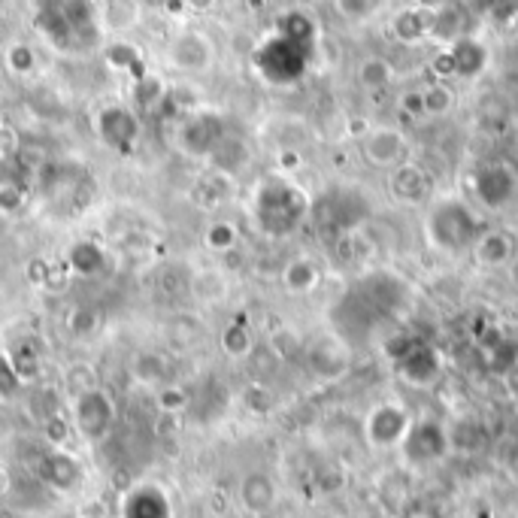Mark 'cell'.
<instances>
[{
	"mask_svg": "<svg viewBox=\"0 0 518 518\" xmlns=\"http://www.w3.org/2000/svg\"><path fill=\"white\" fill-rule=\"evenodd\" d=\"M485 228L482 216L458 194H440L425 203L422 231L428 246L440 255H470Z\"/></svg>",
	"mask_w": 518,
	"mask_h": 518,
	"instance_id": "1",
	"label": "cell"
},
{
	"mask_svg": "<svg viewBox=\"0 0 518 518\" xmlns=\"http://www.w3.org/2000/svg\"><path fill=\"white\" fill-rule=\"evenodd\" d=\"M255 222L258 228L279 240L294 234L306 219L309 210H313V197H309L300 185H294L285 176H270L261 182V188L255 191Z\"/></svg>",
	"mask_w": 518,
	"mask_h": 518,
	"instance_id": "2",
	"label": "cell"
},
{
	"mask_svg": "<svg viewBox=\"0 0 518 518\" xmlns=\"http://www.w3.org/2000/svg\"><path fill=\"white\" fill-rule=\"evenodd\" d=\"M309 219L316 222V228L322 234L343 240V237L361 231V225L370 219V200L355 185H334L319 200H313Z\"/></svg>",
	"mask_w": 518,
	"mask_h": 518,
	"instance_id": "3",
	"label": "cell"
},
{
	"mask_svg": "<svg viewBox=\"0 0 518 518\" xmlns=\"http://www.w3.org/2000/svg\"><path fill=\"white\" fill-rule=\"evenodd\" d=\"M67 416H70L73 434L82 443L97 446V443H103L113 434L116 419H119V409H116V400H113V394L107 388L94 385V388H85V391L70 397Z\"/></svg>",
	"mask_w": 518,
	"mask_h": 518,
	"instance_id": "4",
	"label": "cell"
},
{
	"mask_svg": "<svg viewBox=\"0 0 518 518\" xmlns=\"http://www.w3.org/2000/svg\"><path fill=\"white\" fill-rule=\"evenodd\" d=\"M394 373L412 388H431L446 370L443 352L422 337H394L388 346Z\"/></svg>",
	"mask_w": 518,
	"mask_h": 518,
	"instance_id": "5",
	"label": "cell"
},
{
	"mask_svg": "<svg viewBox=\"0 0 518 518\" xmlns=\"http://www.w3.org/2000/svg\"><path fill=\"white\" fill-rule=\"evenodd\" d=\"M467 182H470L476 203L488 213H503L518 200V167L506 158L479 161L470 170Z\"/></svg>",
	"mask_w": 518,
	"mask_h": 518,
	"instance_id": "6",
	"label": "cell"
},
{
	"mask_svg": "<svg viewBox=\"0 0 518 518\" xmlns=\"http://www.w3.org/2000/svg\"><path fill=\"white\" fill-rule=\"evenodd\" d=\"M397 452H400V458L409 470H425V467H434V464L446 461L449 452H452L449 425L434 419V416L412 419L409 434L403 437Z\"/></svg>",
	"mask_w": 518,
	"mask_h": 518,
	"instance_id": "7",
	"label": "cell"
},
{
	"mask_svg": "<svg viewBox=\"0 0 518 518\" xmlns=\"http://www.w3.org/2000/svg\"><path fill=\"white\" fill-rule=\"evenodd\" d=\"M412 412L403 400H379L370 406L364 416V440L373 452H397L403 437L409 434L412 425Z\"/></svg>",
	"mask_w": 518,
	"mask_h": 518,
	"instance_id": "8",
	"label": "cell"
},
{
	"mask_svg": "<svg viewBox=\"0 0 518 518\" xmlns=\"http://www.w3.org/2000/svg\"><path fill=\"white\" fill-rule=\"evenodd\" d=\"M216 43L213 37L200 31V28H182L176 31L170 40H167V49H164V58L167 64L176 70V73H185V76H203L210 73L213 64H216Z\"/></svg>",
	"mask_w": 518,
	"mask_h": 518,
	"instance_id": "9",
	"label": "cell"
},
{
	"mask_svg": "<svg viewBox=\"0 0 518 518\" xmlns=\"http://www.w3.org/2000/svg\"><path fill=\"white\" fill-rule=\"evenodd\" d=\"M358 149H361V158L370 167L388 170V173L394 167L406 164L409 161V152H412L409 137L400 128H391V125H376V128L364 131L361 140H358Z\"/></svg>",
	"mask_w": 518,
	"mask_h": 518,
	"instance_id": "10",
	"label": "cell"
},
{
	"mask_svg": "<svg viewBox=\"0 0 518 518\" xmlns=\"http://www.w3.org/2000/svg\"><path fill=\"white\" fill-rule=\"evenodd\" d=\"M37 479L43 488H49L52 494H76L85 482V470L79 464V458L67 449V446H49L40 461H37Z\"/></svg>",
	"mask_w": 518,
	"mask_h": 518,
	"instance_id": "11",
	"label": "cell"
},
{
	"mask_svg": "<svg viewBox=\"0 0 518 518\" xmlns=\"http://www.w3.org/2000/svg\"><path fill=\"white\" fill-rule=\"evenodd\" d=\"M225 122L216 113H191L176 134V146L188 155V158H203L210 161V155L216 152V146L225 137Z\"/></svg>",
	"mask_w": 518,
	"mask_h": 518,
	"instance_id": "12",
	"label": "cell"
},
{
	"mask_svg": "<svg viewBox=\"0 0 518 518\" xmlns=\"http://www.w3.org/2000/svg\"><path fill=\"white\" fill-rule=\"evenodd\" d=\"M94 134L100 137L103 146H110L116 152H131L140 143V119L128 107H103L94 119Z\"/></svg>",
	"mask_w": 518,
	"mask_h": 518,
	"instance_id": "13",
	"label": "cell"
},
{
	"mask_svg": "<svg viewBox=\"0 0 518 518\" xmlns=\"http://www.w3.org/2000/svg\"><path fill=\"white\" fill-rule=\"evenodd\" d=\"M470 255L485 270H506L518 261V234L509 228H485Z\"/></svg>",
	"mask_w": 518,
	"mask_h": 518,
	"instance_id": "14",
	"label": "cell"
},
{
	"mask_svg": "<svg viewBox=\"0 0 518 518\" xmlns=\"http://www.w3.org/2000/svg\"><path fill=\"white\" fill-rule=\"evenodd\" d=\"M388 188H391V197L403 206H425L431 197H434V179L425 167L419 164H400L391 170L388 176Z\"/></svg>",
	"mask_w": 518,
	"mask_h": 518,
	"instance_id": "15",
	"label": "cell"
},
{
	"mask_svg": "<svg viewBox=\"0 0 518 518\" xmlns=\"http://www.w3.org/2000/svg\"><path fill=\"white\" fill-rule=\"evenodd\" d=\"M237 500H240V506H243L249 515L261 518V515H267V512L276 509V503H279V488H276V482H273L270 473L252 470V473H246V476L240 479Z\"/></svg>",
	"mask_w": 518,
	"mask_h": 518,
	"instance_id": "16",
	"label": "cell"
},
{
	"mask_svg": "<svg viewBox=\"0 0 518 518\" xmlns=\"http://www.w3.org/2000/svg\"><path fill=\"white\" fill-rule=\"evenodd\" d=\"M119 518H173V506L158 485H137L119 500Z\"/></svg>",
	"mask_w": 518,
	"mask_h": 518,
	"instance_id": "17",
	"label": "cell"
},
{
	"mask_svg": "<svg viewBox=\"0 0 518 518\" xmlns=\"http://www.w3.org/2000/svg\"><path fill=\"white\" fill-rule=\"evenodd\" d=\"M443 64H446V70H443V73L473 79V76H479V73L485 70V64H488V52H485V46H482L479 40H473V37H461V40H455V43H449V46H446Z\"/></svg>",
	"mask_w": 518,
	"mask_h": 518,
	"instance_id": "18",
	"label": "cell"
},
{
	"mask_svg": "<svg viewBox=\"0 0 518 518\" xmlns=\"http://www.w3.org/2000/svg\"><path fill=\"white\" fill-rule=\"evenodd\" d=\"M282 288L288 294H309V291H316L319 282H322V270L313 258H306V255H297L291 258L285 267H282Z\"/></svg>",
	"mask_w": 518,
	"mask_h": 518,
	"instance_id": "19",
	"label": "cell"
},
{
	"mask_svg": "<svg viewBox=\"0 0 518 518\" xmlns=\"http://www.w3.org/2000/svg\"><path fill=\"white\" fill-rule=\"evenodd\" d=\"M309 367H313L316 376L322 379H337L349 370V358H346V343L337 337L328 349V343H319L313 352H309Z\"/></svg>",
	"mask_w": 518,
	"mask_h": 518,
	"instance_id": "20",
	"label": "cell"
},
{
	"mask_svg": "<svg viewBox=\"0 0 518 518\" xmlns=\"http://www.w3.org/2000/svg\"><path fill=\"white\" fill-rule=\"evenodd\" d=\"M219 349L234 358V361H243L255 352V331L246 325V322H228L219 334Z\"/></svg>",
	"mask_w": 518,
	"mask_h": 518,
	"instance_id": "21",
	"label": "cell"
},
{
	"mask_svg": "<svg viewBox=\"0 0 518 518\" xmlns=\"http://www.w3.org/2000/svg\"><path fill=\"white\" fill-rule=\"evenodd\" d=\"M131 376H134L140 385L161 388L164 382H170V379H167V376H170V364H167V358L158 355V352H140V355H134V361H131Z\"/></svg>",
	"mask_w": 518,
	"mask_h": 518,
	"instance_id": "22",
	"label": "cell"
},
{
	"mask_svg": "<svg viewBox=\"0 0 518 518\" xmlns=\"http://www.w3.org/2000/svg\"><path fill=\"white\" fill-rule=\"evenodd\" d=\"M194 197H197V203L210 206V210H213V206H222V203L231 197V176H228V173H222V170H213V167H210V173L197 179Z\"/></svg>",
	"mask_w": 518,
	"mask_h": 518,
	"instance_id": "23",
	"label": "cell"
},
{
	"mask_svg": "<svg viewBox=\"0 0 518 518\" xmlns=\"http://www.w3.org/2000/svg\"><path fill=\"white\" fill-rule=\"evenodd\" d=\"M246 158H249L246 143H243L240 137L225 134L222 143L216 146V152L210 155V167H213V170H222V173H228V176H234V173L246 164Z\"/></svg>",
	"mask_w": 518,
	"mask_h": 518,
	"instance_id": "24",
	"label": "cell"
},
{
	"mask_svg": "<svg viewBox=\"0 0 518 518\" xmlns=\"http://www.w3.org/2000/svg\"><path fill=\"white\" fill-rule=\"evenodd\" d=\"M103 261H107V258H103V249L97 243H91V240H79L67 252V267L76 276H94L103 267Z\"/></svg>",
	"mask_w": 518,
	"mask_h": 518,
	"instance_id": "25",
	"label": "cell"
},
{
	"mask_svg": "<svg viewBox=\"0 0 518 518\" xmlns=\"http://www.w3.org/2000/svg\"><path fill=\"white\" fill-rule=\"evenodd\" d=\"M191 294L200 303H219L228 294V279L219 270H200L197 276H191Z\"/></svg>",
	"mask_w": 518,
	"mask_h": 518,
	"instance_id": "26",
	"label": "cell"
},
{
	"mask_svg": "<svg viewBox=\"0 0 518 518\" xmlns=\"http://www.w3.org/2000/svg\"><path fill=\"white\" fill-rule=\"evenodd\" d=\"M203 246L210 249V252H216V255H228V252H234V249L240 246V231H237V225H234V222H228V219L213 222L210 228L203 231Z\"/></svg>",
	"mask_w": 518,
	"mask_h": 518,
	"instance_id": "27",
	"label": "cell"
},
{
	"mask_svg": "<svg viewBox=\"0 0 518 518\" xmlns=\"http://www.w3.org/2000/svg\"><path fill=\"white\" fill-rule=\"evenodd\" d=\"M394 34L403 43H419L431 34V13L422 10H406L394 19Z\"/></svg>",
	"mask_w": 518,
	"mask_h": 518,
	"instance_id": "28",
	"label": "cell"
},
{
	"mask_svg": "<svg viewBox=\"0 0 518 518\" xmlns=\"http://www.w3.org/2000/svg\"><path fill=\"white\" fill-rule=\"evenodd\" d=\"M7 361H10V367H13L19 382H34L40 376V370H43V358H40V352L31 343H19Z\"/></svg>",
	"mask_w": 518,
	"mask_h": 518,
	"instance_id": "29",
	"label": "cell"
},
{
	"mask_svg": "<svg viewBox=\"0 0 518 518\" xmlns=\"http://www.w3.org/2000/svg\"><path fill=\"white\" fill-rule=\"evenodd\" d=\"M391 79H394V67H391L385 58H379V55H370V58H364V61L358 64V82H361L364 88H370V91L385 88Z\"/></svg>",
	"mask_w": 518,
	"mask_h": 518,
	"instance_id": "30",
	"label": "cell"
},
{
	"mask_svg": "<svg viewBox=\"0 0 518 518\" xmlns=\"http://www.w3.org/2000/svg\"><path fill=\"white\" fill-rule=\"evenodd\" d=\"M67 331L70 337L76 340H85V337H94L100 331V313L91 306H76L70 309V316H67Z\"/></svg>",
	"mask_w": 518,
	"mask_h": 518,
	"instance_id": "31",
	"label": "cell"
},
{
	"mask_svg": "<svg viewBox=\"0 0 518 518\" xmlns=\"http://www.w3.org/2000/svg\"><path fill=\"white\" fill-rule=\"evenodd\" d=\"M158 400V409L161 412H170V416H176V412L188 409L191 406V391L185 385H176V382H164L155 394Z\"/></svg>",
	"mask_w": 518,
	"mask_h": 518,
	"instance_id": "32",
	"label": "cell"
},
{
	"mask_svg": "<svg viewBox=\"0 0 518 518\" xmlns=\"http://www.w3.org/2000/svg\"><path fill=\"white\" fill-rule=\"evenodd\" d=\"M425 91V113L428 116H446L449 110H452V103H455V97H452V91L446 88V85H428V88H422Z\"/></svg>",
	"mask_w": 518,
	"mask_h": 518,
	"instance_id": "33",
	"label": "cell"
},
{
	"mask_svg": "<svg viewBox=\"0 0 518 518\" xmlns=\"http://www.w3.org/2000/svg\"><path fill=\"white\" fill-rule=\"evenodd\" d=\"M7 67H10L16 76H28V73H34V67H37V55H34V49H31L28 43H13V46L7 49Z\"/></svg>",
	"mask_w": 518,
	"mask_h": 518,
	"instance_id": "34",
	"label": "cell"
},
{
	"mask_svg": "<svg viewBox=\"0 0 518 518\" xmlns=\"http://www.w3.org/2000/svg\"><path fill=\"white\" fill-rule=\"evenodd\" d=\"M25 143L22 134L10 125V122H0V164H10L22 155Z\"/></svg>",
	"mask_w": 518,
	"mask_h": 518,
	"instance_id": "35",
	"label": "cell"
},
{
	"mask_svg": "<svg viewBox=\"0 0 518 518\" xmlns=\"http://www.w3.org/2000/svg\"><path fill=\"white\" fill-rule=\"evenodd\" d=\"M488 355H491V358H488L491 367H494L497 373H503L506 367H512V364L518 361V343L509 340V337H497Z\"/></svg>",
	"mask_w": 518,
	"mask_h": 518,
	"instance_id": "36",
	"label": "cell"
},
{
	"mask_svg": "<svg viewBox=\"0 0 518 518\" xmlns=\"http://www.w3.org/2000/svg\"><path fill=\"white\" fill-rule=\"evenodd\" d=\"M379 0H337V13L349 22H364L376 13Z\"/></svg>",
	"mask_w": 518,
	"mask_h": 518,
	"instance_id": "37",
	"label": "cell"
},
{
	"mask_svg": "<svg viewBox=\"0 0 518 518\" xmlns=\"http://www.w3.org/2000/svg\"><path fill=\"white\" fill-rule=\"evenodd\" d=\"M25 206V191L13 182H0V216H16Z\"/></svg>",
	"mask_w": 518,
	"mask_h": 518,
	"instance_id": "38",
	"label": "cell"
},
{
	"mask_svg": "<svg viewBox=\"0 0 518 518\" xmlns=\"http://www.w3.org/2000/svg\"><path fill=\"white\" fill-rule=\"evenodd\" d=\"M397 103H400L403 116H409V119H425V116H428V113H425V91H422V88L403 91Z\"/></svg>",
	"mask_w": 518,
	"mask_h": 518,
	"instance_id": "39",
	"label": "cell"
},
{
	"mask_svg": "<svg viewBox=\"0 0 518 518\" xmlns=\"http://www.w3.org/2000/svg\"><path fill=\"white\" fill-rule=\"evenodd\" d=\"M94 385H97V376L91 373V367H70V373H67V391H70V397L79 394V391H85V388H94Z\"/></svg>",
	"mask_w": 518,
	"mask_h": 518,
	"instance_id": "40",
	"label": "cell"
},
{
	"mask_svg": "<svg viewBox=\"0 0 518 518\" xmlns=\"http://www.w3.org/2000/svg\"><path fill=\"white\" fill-rule=\"evenodd\" d=\"M500 382H503V391H506V397L518 406V361L512 364V367H506L503 373H500Z\"/></svg>",
	"mask_w": 518,
	"mask_h": 518,
	"instance_id": "41",
	"label": "cell"
},
{
	"mask_svg": "<svg viewBox=\"0 0 518 518\" xmlns=\"http://www.w3.org/2000/svg\"><path fill=\"white\" fill-rule=\"evenodd\" d=\"M503 470L512 482H518V437L503 449Z\"/></svg>",
	"mask_w": 518,
	"mask_h": 518,
	"instance_id": "42",
	"label": "cell"
},
{
	"mask_svg": "<svg viewBox=\"0 0 518 518\" xmlns=\"http://www.w3.org/2000/svg\"><path fill=\"white\" fill-rule=\"evenodd\" d=\"M10 491H13V473L4 464H0V500L10 497Z\"/></svg>",
	"mask_w": 518,
	"mask_h": 518,
	"instance_id": "43",
	"label": "cell"
},
{
	"mask_svg": "<svg viewBox=\"0 0 518 518\" xmlns=\"http://www.w3.org/2000/svg\"><path fill=\"white\" fill-rule=\"evenodd\" d=\"M185 4L197 13H206V10H213L216 7V0H185Z\"/></svg>",
	"mask_w": 518,
	"mask_h": 518,
	"instance_id": "44",
	"label": "cell"
}]
</instances>
